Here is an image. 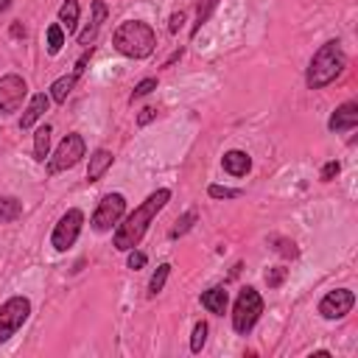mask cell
Returning <instances> with one entry per match:
<instances>
[{"instance_id": "6da1fadb", "label": "cell", "mask_w": 358, "mask_h": 358, "mask_svg": "<svg viewBox=\"0 0 358 358\" xmlns=\"http://www.w3.org/2000/svg\"><path fill=\"white\" fill-rule=\"evenodd\" d=\"M168 199H171V190H157V193H151L117 229H115V238H112V243H115V249H120V252H129V249H134L137 243H140V238L145 235V229H148V224L154 221V215L168 204Z\"/></svg>"}, {"instance_id": "7a4b0ae2", "label": "cell", "mask_w": 358, "mask_h": 358, "mask_svg": "<svg viewBox=\"0 0 358 358\" xmlns=\"http://www.w3.org/2000/svg\"><path fill=\"white\" fill-rule=\"evenodd\" d=\"M344 64H347V59H344L341 42H338V39L324 42V45L313 53V59H310V64H308V76H305L308 87H310V90L327 87L330 81H336V78L341 76Z\"/></svg>"}, {"instance_id": "3957f363", "label": "cell", "mask_w": 358, "mask_h": 358, "mask_svg": "<svg viewBox=\"0 0 358 358\" xmlns=\"http://www.w3.org/2000/svg\"><path fill=\"white\" fill-rule=\"evenodd\" d=\"M112 42H115V48L123 56H129V59H145V56H151V50L157 45V36H154V31L145 22L129 20V22H120L115 28Z\"/></svg>"}, {"instance_id": "277c9868", "label": "cell", "mask_w": 358, "mask_h": 358, "mask_svg": "<svg viewBox=\"0 0 358 358\" xmlns=\"http://www.w3.org/2000/svg\"><path fill=\"white\" fill-rule=\"evenodd\" d=\"M260 313H263V299H260V294H257L252 285H246V288L238 294V299H235V308H232V327H235L238 333H249V330L255 327V322L260 319Z\"/></svg>"}, {"instance_id": "5b68a950", "label": "cell", "mask_w": 358, "mask_h": 358, "mask_svg": "<svg viewBox=\"0 0 358 358\" xmlns=\"http://www.w3.org/2000/svg\"><path fill=\"white\" fill-rule=\"evenodd\" d=\"M28 313H31L28 296H11V299H6L0 305V344L8 341L22 327V322L28 319Z\"/></svg>"}, {"instance_id": "8992f818", "label": "cell", "mask_w": 358, "mask_h": 358, "mask_svg": "<svg viewBox=\"0 0 358 358\" xmlns=\"http://www.w3.org/2000/svg\"><path fill=\"white\" fill-rule=\"evenodd\" d=\"M81 157H84V137H81V134H67V137L56 145L53 157L48 159V173L53 176V173H59V171H67V168H73Z\"/></svg>"}, {"instance_id": "52a82bcc", "label": "cell", "mask_w": 358, "mask_h": 358, "mask_svg": "<svg viewBox=\"0 0 358 358\" xmlns=\"http://www.w3.org/2000/svg\"><path fill=\"white\" fill-rule=\"evenodd\" d=\"M123 210H126V199H123L120 193H106V196L98 201L95 213H92V221H90L92 229H95V232H106V229H112V224L120 221Z\"/></svg>"}, {"instance_id": "ba28073f", "label": "cell", "mask_w": 358, "mask_h": 358, "mask_svg": "<svg viewBox=\"0 0 358 358\" xmlns=\"http://www.w3.org/2000/svg\"><path fill=\"white\" fill-rule=\"evenodd\" d=\"M81 224H84V213L81 210H67L62 218H59V224L53 227V235H50V243H53V249H59V252H64V249H70L73 243H76V238H78V232H81Z\"/></svg>"}, {"instance_id": "9c48e42d", "label": "cell", "mask_w": 358, "mask_h": 358, "mask_svg": "<svg viewBox=\"0 0 358 358\" xmlns=\"http://www.w3.org/2000/svg\"><path fill=\"white\" fill-rule=\"evenodd\" d=\"M28 95V84L25 78H20L17 73H8L0 78V115H11L22 106Z\"/></svg>"}, {"instance_id": "30bf717a", "label": "cell", "mask_w": 358, "mask_h": 358, "mask_svg": "<svg viewBox=\"0 0 358 358\" xmlns=\"http://www.w3.org/2000/svg\"><path fill=\"white\" fill-rule=\"evenodd\" d=\"M352 305H355V294L350 288H336V291H327L322 296L319 313L324 319H341V316H347L352 310Z\"/></svg>"}, {"instance_id": "8fae6325", "label": "cell", "mask_w": 358, "mask_h": 358, "mask_svg": "<svg viewBox=\"0 0 358 358\" xmlns=\"http://www.w3.org/2000/svg\"><path fill=\"white\" fill-rule=\"evenodd\" d=\"M327 126H330V131H347V129H355V126H358V101H347V103H341V106L330 115Z\"/></svg>"}, {"instance_id": "7c38bea8", "label": "cell", "mask_w": 358, "mask_h": 358, "mask_svg": "<svg viewBox=\"0 0 358 358\" xmlns=\"http://www.w3.org/2000/svg\"><path fill=\"white\" fill-rule=\"evenodd\" d=\"M106 20V6L101 3V0H95L92 3V20L87 22V28L78 34V45H84V48H90L92 42H95V36H98V28H101V22Z\"/></svg>"}, {"instance_id": "4fadbf2b", "label": "cell", "mask_w": 358, "mask_h": 358, "mask_svg": "<svg viewBox=\"0 0 358 358\" xmlns=\"http://www.w3.org/2000/svg\"><path fill=\"white\" fill-rule=\"evenodd\" d=\"M48 103H50V98L45 95V92H36L34 98H31V103L25 106V112H22V117H20V129H31L45 112H48Z\"/></svg>"}, {"instance_id": "5bb4252c", "label": "cell", "mask_w": 358, "mask_h": 358, "mask_svg": "<svg viewBox=\"0 0 358 358\" xmlns=\"http://www.w3.org/2000/svg\"><path fill=\"white\" fill-rule=\"evenodd\" d=\"M221 165H224V171L232 173V176H246L249 168H252V159H249L246 151H227L224 159H221Z\"/></svg>"}, {"instance_id": "9a60e30c", "label": "cell", "mask_w": 358, "mask_h": 358, "mask_svg": "<svg viewBox=\"0 0 358 358\" xmlns=\"http://www.w3.org/2000/svg\"><path fill=\"white\" fill-rule=\"evenodd\" d=\"M112 151H106V148H98L92 157H90V168H87V179L90 182H98L103 173H106V168L112 165Z\"/></svg>"}, {"instance_id": "2e32d148", "label": "cell", "mask_w": 358, "mask_h": 358, "mask_svg": "<svg viewBox=\"0 0 358 358\" xmlns=\"http://www.w3.org/2000/svg\"><path fill=\"white\" fill-rule=\"evenodd\" d=\"M76 81H78V76H76V73H70V76H62V78H56V81L50 84V101H56V103H64V101H67V95L73 92Z\"/></svg>"}, {"instance_id": "e0dca14e", "label": "cell", "mask_w": 358, "mask_h": 358, "mask_svg": "<svg viewBox=\"0 0 358 358\" xmlns=\"http://www.w3.org/2000/svg\"><path fill=\"white\" fill-rule=\"evenodd\" d=\"M227 302H229V296H227L224 288H210V291L201 294V305H204L210 313H224V310H227Z\"/></svg>"}, {"instance_id": "ac0fdd59", "label": "cell", "mask_w": 358, "mask_h": 358, "mask_svg": "<svg viewBox=\"0 0 358 358\" xmlns=\"http://www.w3.org/2000/svg\"><path fill=\"white\" fill-rule=\"evenodd\" d=\"M59 22L67 28V34L76 31V25H78V3L76 0H64V6L59 8Z\"/></svg>"}, {"instance_id": "d6986e66", "label": "cell", "mask_w": 358, "mask_h": 358, "mask_svg": "<svg viewBox=\"0 0 358 358\" xmlns=\"http://www.w3.org/2000/svg\"><path fill=\"white\" fill-rule=\"evenodd\" d=\"M22 215V201L14 196H0V221H17Z\"/></svg>"}, {"instance_id": "ffe728a7", "label": "cell", "mask_w": 358, "mask_h": 358, "mask_svg": "<svg viewBox=\"0 0 358 358\" xmlns=\"http://www.w3.org/2000/svg\"><path fill=\"white\" fill-rule=\"evenodd\" d=\"M48 148H50V126H39L36 134H34V157L42 162L48 157Z\"/></svg>"}, {"instance_id": "44dd1931", "label": "cell", "mask_w": 358, "mask_h": 358, "mask_svg": "<svg viewBox=\"0 0 358 358\" xmlns=\"http://www.w3.org/2000/svg\"><path fill=\"white\" fill-rule=\"evenodd\" d=\"M168 274H171V266H168V263L157 266V271H154V277H151V282H148V294H151V296H157V294L165 288V280H168Z\"/></svg>"}, {"instance_id": "7402d4cb", "label": "cell", "mask_w": 358, "mask_h": 358, "mask_svg": "<svg viewBox=\"0 0 358 358\" xmlns=\"http://www.w3.org/2000/svg\"><path fill=\"white\" fill-rule=\"evenodd\" d=\"M218 0H199V14H196V25H193V34H199V28L210 20V14L215 11Z\"/></svg>"}, {"instance_id": "603a6c76", "label": "cell", "mask_w": 358, "mask_h": 358, "mask_svg": "<svg viewBox=\"0 0 358 358\" xmlns=\"http://www.w3.org/2000/svg\"><path fill=\"white\" fill-rule=\"evenodd\" d=\"M62 45H64V31H62V25H50L48 28V53H59L62 50Z\"/></svg>"}, {"instance_id": "cb8c5ba5", "label": "cell", "mask_w": 358, "mask_h": 358, "mask_svg": "<svg viewBox=\"0 0 358 358\" xmlns=\"http://www.w3.org/2000/svg\"><path fill=\"white\" fill-rule=\"evenodd\" d=\"M204 341H207V324L199 322V324L193 327V336H190V350H193V352H201Z\"/></svg>"}, {"instance_id": "d4e9b609", "label": "cell", "mask_w": 358, "mask_h": 358, "mask_svg": "<svg viewBox=\"0 0 358 358\" xmlns=\"http://www.w3.org/2000/svg\"><path fill=\"white\" fill-rule=\"evenodd\" d=\"M193 221H196V213H193V210H190V213H185V215L176 221V227L171 229V238H179V235H185V232L193 227Z\"/></svg>"}, {"instance_id": "484cf974", "label": "cell", "mask_w": 358, "mask_h": 358, "mask_svg": "<svg viewBox=\"0 0 358 358\" xmlns=\"http://www.w3.org/2000/svg\"><path fill=\"white\" fill-rule=\"evenodd\" d=\"M271 243H277L274 249H277L282 257H296V255H299V249H296L294 241H288V238H271Z\"/></svg>"}, {"instance_id": "4316f807", "label": "cell", "mask_w": 358, "mask_h": 358, "mask_svg": "<svg viewBox=\"0 0 358 358\" xmlns=\"http://www.w3.org/2000/svg\"><path fill=\"white\" fill-rule=\"evenodd\" d=\"M213 199H238L241 196V190H235V187H221V185H210V190H207Z\"/></svg>"}, {"instance_id": "83f0119b", "label": "cell", "mask_w": 358, "mask_h": 358, "mask_svg": "<svg viewBox=\"0 0 358 358\" xmlns=\"http://www.w3.org/2000/svg\"><path fill=\"white\" fill-rule=\"evenodd\" d=\"M285 274H288V268H282V266L268 268V271H266V282H268V288H277V285L285 280Z\"/></svg>"}, {"instance_id": "f1b7e54d", "label": "cell", "mask_w": 358, "mask_h": 358, "mask_svg": "<svg viewBox=\"0 0 358 358\" xmlns=\"http://www.w3.org/2000/svg\"><path fill=\"white\" fill-rule=\"evenodd\" d=\"M151 90H157V78H143V81L134 87V92H131V101H137V98L148 95Z\"/></svg>"}, {"instance_id": "f546056e", "label": "cell", "mask_w": 358, "mask_h": 358, "mask_svg": "<svg viewBox=\"0 0 358 358\" xmlns=\"http://www.w3.org/2000/svg\"><path fill=\"white\" fill-rule=\"evenodd\" d=\"M338 171H341V165L333 159V162H327L324 168H322V182H330L333 176H338Z\"/></svg>"}, {"instance_id": "4dcf8cb0", "label": "cell", "mask_w": 358, "mask_h": 358, "mask_svg": "<svg viewBox=\"0 0 358 358\" xmlns=\"http://www.w3.org/2000/svg\"><path fill=\"white\" fill-rule=\"evenodd\" d=\"M157 117V109L154 106H145V109H140V115H137V126H145V123H151Z\"/></svg>"}, {"instance_id": "1f68e13d", "label": "cell", "mask_w": 358, "mask_h": 358, "mask_svg": "<svg viewBox=\"0 0 358 358\" xmlns=\"http://www.w3.org/2000/svg\"><path fill=\"white\" fill-rule=\"evenodd\" d=\"M143 266H145V255L129 249V268H143Z\"/></svg>"}, {"instance_id": "d6a6232c", "label": "cell", "mask_w": 358, "mask_h": 358, "mask_svg": "<svg viewBox=\"0 0 358 358\" xmlns=\"http://www.w3.org/2000/svg\"><path fill=\"white\" fill-rule=\"evenodd\" d=\"M182 22H185V14L179 11V14H173V17H171V22H168V31H171V34H176V31L182 28Z\"/></svg>"}, {"instance_id": "836d02e7", "label": "cell", "mask_w": 358, "mask_h": 358, "mask_svg": "<svg viewBox=\"0 0 358 358\" xmlns=\"http://www.w3.org/2000/svg\"><path fill=\"white\" fill-rule=\"evenodd\" d=\"M8 6H11V0H0V11H6Z\"/></svg>"}]
</instances>
